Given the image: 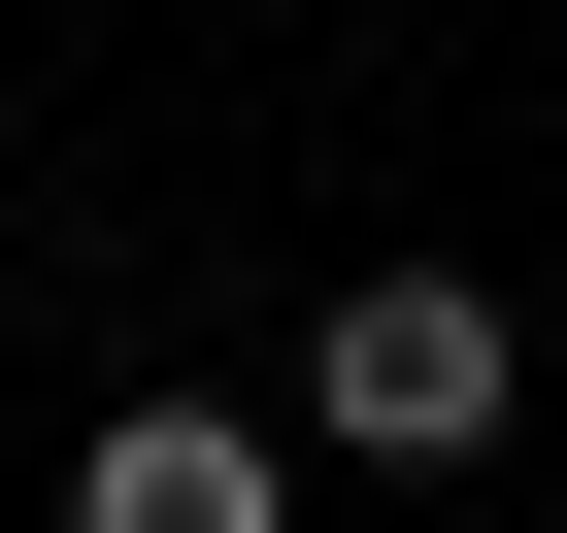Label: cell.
<instances>
[{
	"mask_svg": "<svg viewBox=\"0 0 567 533\" xmlns=\"http://www.w3.org/2000/svg\"><path fill=\"white\" fill-rule=\"evenodd\" d=\"M301 433H334V467H501V433H534L501 266H334V301H301Z\"/></svg>",
	"mask_w": 567,
	"mask_h": 533,
	"instance_id": "1",
	"label": "cell"
},
{
	"mask_svg": "<svg viewBox=\"0 0 567 533\" xmlns=\"http://www.w3.org/2000/svg\"><path fill=\"white\" fill-rule=\"evenodd\" d=\"M68 533H301V467H267V400H101Z\"/></svg>",
	"mask_w": 567,
	"mask_h": 533,
	"instance_id": "2",
	"label": "cell"
}]
</instances>
